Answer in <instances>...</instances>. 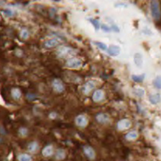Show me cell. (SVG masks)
<instances>
[{
	"instance_id": "9",
	"label": "cell",
	"mask_w": 161,
	"mask_h": 161,
	"mask_svg": "<svg viewBox=\"0 0 161 161\" xmlns=\"http://www.w3.org/2000/svg\"><path fill=\"white\" fill-rule=\"evenodd\" d=\"M95 88V83L93 81H88L83 86V93L85 95H89L90 92Z\"/></svg>"
},
{
	"instance_id": "4",
	"label": "cell",
	"mask_w": 161,
	"mask_h": 161,
	"mask_svg": "<svg viewBox=\"0 0 161 161\" xmlns=\"http://www.w3.org/2000/svg\"><path fill=\"white\" fill-rule=\"evenodd\" d=\"M52 85L54 90H55V92H57V93H62V92L65 91V85H64L62 80H60V79H55V80L52 81Z\"/></svg>"
},
{
	"instance_id": "28",
	"label": "cell",
	"mask_w": 161,
	"mask_h": 161,
	"mask_svg": "<svg viewBox=\"0 0 161 161\" xmlns=\"http://www.w3.org/2000/svg\"><path fill=\"white\" fill-rule=\"evenodd\" d=\"M100 27H101V29H103V32H107V33H109V32H111V28L110 27H109V26H108L105 24H101V26H100Z\"/></svg>"
},
{
	"instance_id": "21",
	"label": "cell",
	"mask_w": 161,
	"mask_h": 161,
	"mask_svg": "<svg viewBox=\"0 0 161 161\" xmlns=\"http://www.w3.org/2000/svg\"><path fill=\"white\" fill-rule=\"evenodd\" d=\"M133 95H135L136 97H137V98H143L145 92V90L142 89V88H137L133 89Z\"/></svg>"
},
{
	"instance_id": "11",
	"label": "cell",
	"mask_w": 161,
	"mask_h": 161,
	"mask_svg": "<svg viewBox=\"0 0 161 161\" xmlns=\"http://www.w3.org/2000/svg\"><path fill=\"white\" fill-rule=\"evenodd\" d=\"M105 98V93L102 90H97L93 95V100L95 103H98Z\"/></svg>"
},
{
	"instance_id": "24",
	"label": "cell",
	"mask_w": 161,
	"mask_h": 161,
	"mask_svg": "<svg viewBox=\"0 0 161 161\" xmlns=\"http://www.w3.org/2000/svg\"><path fill=\"white\" fill-rule=\"evenodd\" d=\"M160 81H161L160 76H157V77H156V78H155V80H154L153 82H152V84H153L154 87L158 90H160L161 88Z\"/></svg>"
},
{
	"instance_id": "20",
	"label": "cell",
	"mask_w": 161,
	"mask_h": 161,
	"mask_svg": "<svg viewBox=\"0 0 161 161\" xmlns=\"http://www.w3.org/2000/svg\"><path fill=\"white\" fill-rule=\"evenodd\" d=\"M131 78H132V80H133L135 83H142V82H143L145 78V74L143 73L141 74V75H133L131 76Z\"/></svg>"
},
{
	"instance_id": "19",
	"label": "cell",
	"mask_w": 161,
	"mask_h": 161,
	"mask_svg": "<svg viewBox=\"0 0 161 161\" xmlns=\"http://www.w3.org/2000/svg\"><path fill=\"white\" fill-rule=\"evenodd\" d=\"M11 97L14 100H19L22 97V92L19 88H12L11 91Z\"/></svg>"
},
{
	"instance_id": "12",
	"label": "cell",
	"mask_w": 161,
	"mask_h": 161,
	"mask_svg": "<svg viewBox=\"0 0 161 161\" xmlns=\"http://www.w3.org/2000/svg\"><path fill=\"white\" fill-rule=\"evenodd\" d=\"M54 153V147L52 145H48L45 146L42 150V154L44 157H48L53 155Z\"/></svg>"
},
{
	"instance_id": "29",
	"label": "cell",
	"mask_w": 161,
	"mask_h": 161,
	"mask_svg": "<svg viewBox=\"0 0 161 161\" xmlns=\"http://www.w3.org/2000/svg\"><path fill=\"white\" fill-rule=\"evenodd\" d=\"M111 30L114 32H117V33H119L120 32V29L119 27H118L117 24H113L110 27Z\"/></svg>"
},
{
	"instance_id": "27",
	"label": "cell",
	"mask_w": 161,
	"mask_h": 161,
	"mask_svg": "<svg viewBox=\"0 0 161 161\" xmlns=\"http://www.w3.org/2000/svg\"><path fill=\"white\" fill-rule=\"evenodd\" d=\"M29 32L26 29H23L20 32V37L23 39H27L29 37Z\"/></svg>"
},
{
	"instance_id": "17",
	"label": "cell",
	"mask_w": 161,
	"mask_h": 161,
	"mask_svg": "<svg viewBox=\"0 0 161 161\" xmlns=\"http://www.w3.org/2000/svg\"><path fill=\"white\" fill-rule=\"evenodd\" d=\"M27 148H28V150H29L30 152H32V153H35V152H37L39 150L38 142H36V141L30 142V143L28 145Z\"/></svg>"
},
{
	"instance_id": "23",
	"label": "cell",
	"mask_w": 161,
	"mask_h": 161,
	"mask_svg": "<svg viewBox=\"0 0 161 161\" xmlns=\"http://www.w3.org/2000/svg\"><path fill=\"white\" fill-rule=\"evenodd\" d=\"M88 20L90 21V23L93 25V27H95V29L96 31H98L100 28V22L96 19H93V18H90L88 19Z\"/></svg>"
},
{
	"instance_id": "2",
	"label": "cell",
	"mask_w": 161,
	"mask_h": 161,
	"mask_svg": "<svg viewBox=\"0 0 161 161\" xmlns=\"http://www.w3.org/2000/svg\"><path fill=\"white\" fill-rule=\"evenodd\" d=\"M83 65V62L78 58H70L65 63V66L70 69H79Z\"/></svg>"
},
{
	"instance_id": "30",
	"label": "cell",
	"mask_w": 161,
	"mask_h": 161,
	"mask_svg": "<svg viewBox=\"0 0 161 161\" xmlns=\"http://www.w3.org/2000/svg\"><path fill=\"white\" fill-rule=\"evenodd\" d=\"M115 7H123V8H127L128 4H125L124 2H118L115 4Z\"/></svg>"
},
{
	"instance_id": "13",
	"label": "cell",
	"mask_w": 161,
	"mask_h": 161,
	"mask_svg": "<svg viewBox=\"0 0 161 161\" xmlns=\"http://www.w3.org/2000/svg\"><path fill=\"white\" fill-rule=\"evenodd\" d=\"M60 44V41L59 39L56 38H52L50 39H48L45 42V46L47 48H52V47H57V45Z\"/></svg>"
},
{
	"instance_id": "32",
	"label": "cell",
	"mask_w": 161,
	"mask_h": 161,
	"mask_svg": "<svg viewBox=\"0 0 161 161\" xmlns=\"http://www.w3.org/2000/svg\"><path fill=\"white\" fill-rule=\"evenodd\" d=\"M4 14H6V15H7L8 17H12L13 16V11L11 10H9V9H8V10H6L4 11Z\"/></svg>"
},
{
	"instance_id": "3",
	"label": "cell",
	"mask_w": 161,
	"mask_h": 161,
	"mask_svg": "<svg viewBox=\"0 0 161 161\" xmlns=\"http://www.w3.org/2000/svg\"><path fill=\"white\" fill-rule=\"evenodd\" d=\"M132 125V123L129 119L124 118V119L120 120L117 123V128L118 130L120 131H124L125 130L129 129Z\"/></svg>"
},
{
	"instance_id": "5",
	"label": "cell",
	"mask_w": 161,
	"mask_h": 161,
	"mask_svg": "<svg viewBox=\"0 0 161 161\" xmlns=\"http://www.w3.org/2000/svg\"><path fill=\"white\" fill-rule=\"evenodd\" d=\"M75 123L78 127L85 128L88 125V119L84 115H80L75 118Z\"/></svg>"
},
{
	"instance_id": "15",
	"label": "cell",
	"mask_w": 161,
	"mask_h": 161,
	"mask_svg": "<svg viewBox=\"0 0 161 161\" xmlns=\"http://www.w3.org/2000/svg\"><path fill=\"white\" fill-rule=\"evenodd\" d=\"M134 62L138 67H142L143 64V56L140 53H135L134 55Z\"/></svg>"
},
{
	"instance_id": "22",
	"label": "cell",
	"mask_w": 161,
	"mask_h": 161,
	"mask_svg": "<svg viewBox=\"0 0 161 161\" xmlns=\"http://www.w3.org/2000/svg\"><path fill=\"white\" fill-rule=\"evenodd\" d=\"M18 160L19 161H32V157L27 153H22L18 155Z\"/></svg>"
},
{
	"instance_id": "1",
	"label": "cell",
	"mask_w": 161,
	"mask_h": 161,
	"mask_svg": "<svg viewBox=\"0 0 161 161\" xmlns=\"http://www.w3.org/2000/svg\"><path fill=\"white\" fill-rule=\"evenodd\" d=\"M150 10L152 17L155 20H160V9L159 2L157 1H150Z\"/></svg>"
},
{
	"instance_id": "16",
	"label": "cell",
	"mask_w": 161,
	"mask_h": 161,
	"mask_svg": "<svg viewBox=\"0 0 161 161\" xmlns=\"http://www.w3.org/2000/svg\"><path fill=\"white\" fill-rule=\"evenodd\" d=\"M138 136H139L138 133H137V131L133 130V131H130V132L128 133L125 135V139L129 141H133V140H135L136 139H137Z\"/></svg>"
},
{
	"instance_id": "14",
	"label": "cell",
	"mask_w": 161,
	"mask_h": 161,
	"mask_svg": "<svg viewBox=\"0 0 161 161\" xmlns=\"http://www.w3.org/2000/svg\"><path fill=\"white\" fill-rule=\"evenodd\" d=\"M149 102L152 105H157L160 102V95L159 93L150 95L148 97Z\"/></svg>"
},
{
	"instance_id": "8",
	"label": "cell",
	"mask_w": 161,
	"mask_h": 161,
	"mask_svg": "<svg viewBox=\"0 0 161 161\" xmlns=\"http://www.w3.org/2000/svg\"><path fill=\"white\" fill-rule=\"evenodd\" d=\"M73 52V50L68 47H62L57 50V55L59 57H65L67 56L71 55Z\"/></svg>"
},
{
	"instance_id": "7",
	"label": "cell",
	"mask_w": 161,
	"mask_h": 161,
	"mask_svg": "<svg viewBox=\"0 0 161 161\" xmlns=\"http://www.w3.org/2000/svg\"><path fill=\"white\" fill-rule=\"evenodd\" d=\"M95 118H96L97 122L100 123V124H103V125L107 124V123H109L110 121L109 115L104 113H98V114L96 115V117H95Z\"/></svg>"
},
{
	"instance_id": "25",
	"label": "cell",
	"mask_w": 161,
	"mask_h": 161,
	"mask_svg": "<svg viewBox=\"0 0 161 161\" xmlns=\"http://www.w3.org/2000/svg\"><path fill=\"white\" fill-rule=\"evenodd\" d=\"M95 45L97 46V47H98V48L100 49L101 50H106L107 49H108V46H107L105 44L103 43V42H94Z\"/></svg>"
},
{
	"instance_id": "10",
	"label": "cell",
	"mask_w": 161,
	"mask_h": 161,
	"mask_svg": "<svg viewBox=\"0 0 161 161\" xmlns=\"http://www.w3.org/2000/svg\"><path fill=\"white\" fill-rule=\"evenodd\" d=\"M108 55L112 57H115L120 53V47L118 45H111L108 49Z\"/></svg>"
},
{
	"instance_id": "6",
	"label": "cell",
	"mask_w": 161,
	"mask_h": 161,
	"mask_svg": "<svg viewBox=\"0 0 161 161\" xmlns=\"http://www.w3.org/2000/svg\"><path fill=\"white\" fill-rule=\"evenodd\" d=\"M83 152L85 155L90 159V160H94L96 157V153L95 151L91 146L85 145L83 147Z\"/></svg>"
},
{
	"instance_id": "26",
	"label": "cell",
	"mask_w": 161,
	"mask_h": 161,
	"mask_svg": "<svg viewBox=\"0 0 161 161\" xmlns=\"http://www.w3.org/2000/svg\"><path fill=\"white\" fill-rule=\"evenodd\" d=\"M19 134L21 137H24L28 135V130L26 128H21L19 130Z\"/></svg>"
},
{
	"instance_id": "18",
	"label": "cell",
	"mask_w": 161,
	"mask_h": 161,
	"mask_svg": "<svg viewBox=\"0 0 161 161\" xmlns=\"http://www.w3.org/2000/svg\"><path fill=\"white\" fill-rule=\"evenodd\" d=\"M66 157V152L63 149H58L55 153V159L57 160H62Z\"/></svg>"
},
{
	"instance_id": "31",
	"label": "cell",
	"mask_w": 161,
	"mask_h": 161,
	"mask_svg": "<svg viewBox=\"0 0 161 161\" xmlns=\"http://www.w3.org/2000/svg\"><path fill=\"white\" fill-rule=\"evenodd\" d=\"M142 33L146 34V35H152V32H151V30H150L148 28H145L142 30Z\"/></svg>"
}]
</instances>
